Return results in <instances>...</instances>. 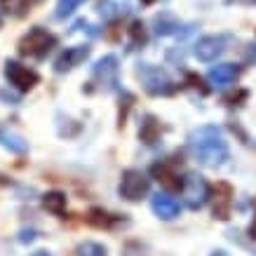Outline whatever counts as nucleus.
Here are the masks:
<instances>
[{
  "label": "nucleus",
  "mask_w": 256,
  "mask_h": 256,
  "mask_svg": "<svg viewBox=\"0 0 256 256\" xmlns=\"http://www.w3.org/2000/svg\"><path fill=\"white\" fill-rule=\"evenodd\" d=\"M42 207H45L50 214L54 216H62L66 212V195L62 190H50V193L42 195Z\"/></svg>",
  "instance_id": "obj_15"
},
{
  "label": "nucleus",
  "mask_w": 256,
  "mask_h": 256,
  "mask_svg": "<svg viewBox=\"0 0 256 256\" xmlns=\"http://www.w3.org/2000/svg\"><path fill=\"white\" fill-rule=\"evenodd\" d=\"M127 31H130V38H132V45L134 47L146 45V38H148V36H146V26H144V22H139V19H136V22H132Z\"/></svg>",
  "instance_id": "obj_21"
},
{
  "label": "nucleus",
  "mask_w": 256,
  "mask_h": 256,
  "mask_svg": "<svg viewBox=\"0 0 256 256\" xmlns=\"http://www.w3.org/2000/svg\"><path fill=\"white\" fill-rule=\"evenodd\" d=\"M0 26H2V16H0Z\"/></svg>",
  "instance_id": "obj_32"
},
{
  "label": "nucleus",
  "mask_w": 256,
  "mask_h": 256,
  "mask_svg": "<svg viewBox=\"0 0 256 256\" xmlns=\"http://www.w3.org/2000/svg\"><path fill=\"white\" fill-rule=\"evenodd\" d=\"M31 256H52V254H50V252H42V249H40V252H36V254H31Z\"/></svg>",
  "instance_id": "obj_29"
},
{
  "label": "nucleus",
  "mask_w": 256,
  "mask_h": 256,
  "mask_svg": "<svg viewBox=\"0 0 256 256\" xmlns=\"http://www.w3.org/2000/svg\"><path fill=\"white\" fill-rule=\"evenodd\" d=\"M181 198H184L188 210H202L210 202V184L204 181L202 174L188 172L186 176L181 178Z\"/></svg>",
  "instance_id": "obj_4"
},
{
  "label": "nucleus",
  "mask_w": 256,
  "mask_h": 256,
  "mask_svg": "<svg viewBox=\"0 0 256 256\" xmlns=\"http://www.w3.org/2000/svg\"><path fill=\"white\" fill-rule=\"evenodd\" d=\"M87 56H90V47H87V45L66 47L62 54L56 56L54 70H56V73H68V70H73L76 66H80V64L85 62Z\"/></svg>",
  "instance_id": "obj_11"
},
{
  "label": "nucleus",
  "mask_w": 256,
  "mask_h": 256,
  "mask_svg": "<svg viewBox=\"0 0 256 256\" xmlns=\"http://www.w3.org/2000/svg\"><path fill=\"white\" fill-rule=\"evenodd\" d=\"M160 136H162V124H160V120L153 116H146L139 127V139L144 141L146 146H153V144L160 141Z\"/></svg>",
  "instance_id": "obj_14"
},
{
  "label": "nucleus",
  "mask_w": 256,
  "mask_h": 256,
  "mask_svg": "<svg viewBox=\"0 0 256 256\" xmlns=\"http://www.w3.org/2000/svg\"><path fill=\"white\" fill-rule=\"evenodd\" d=\"M249 2H256V0H249Z\"/></svg>",
  "instance_id": "obj_33"
},
{
  "label": "nucleus",
  "mask_w": 256,
  "mask_h": 256,
  "mask_svg": "<svg viewBox=\"0 0 256 256\" xmlns=\"http://www.w3.org/2000/svg\"><path fill=\"white\" fill-rule=\"evenodd\" d=\"M136 78L141 80L144 90L150 96H170V94L176 92L174 80L160 66H153V64H139L136 66Z\"/></svg>",
  "instance_id": "obj_2"
},
{
  "label": "nucleus",
  "mask_w": 256,
  "mask_h": 256,
  "mask_svg": "<svg viewBox=\"0 0 256 256\" xmlns=\"http://www.w3.org/2000/svg\"><path fill=\"white\" fill-rule=\"evenodd\" d=\"M195 158L204 167H221L228 160V144L216 124H202L190 134Z\"/></svg>",
  "instance_id": "obj_1"
},
{
  "label": "nucleus",
  "mask_w": 256,
  "mask_h": 256,
  "mask_svg": "<svg viewBox=\"0 0 256 256\" xmlns=\"http://www.w3.org/2000/svg\"><path fill=\"white\" fill-rule=\"evenodd\" d=\"M178 22L172 14H158L156 16V31L158 36H170V33H176Z\"/></svg>",
  "instance_id": "obj_18"
},
{
  "label": "nucleus",
  "mask_w": 256,
  "mask_h": 256,
  "mask_svg": "<svg viewBox=\"0 0 256 256\" xmlns=\"http://www.w3.org/2000/svg\"><path fill=\"white\" fill-rule=\"evenodd\" d=\"M92 76H94V80L99 82V87H104V90H116L118 76H120L118 56L106 54L104 59H99L96 66H94V70H92Z\"/></svg>",
  "instance_id": "obj_9"
},
{
  "label": "nucleus",
  "mask_w": 256,
  "mask_h": 256,
  "mask_svg": "<svg viewBox=\"0 0 256 256\" xmlns=\"http://www.w3.org/2000/svg\"><path fill=\"white\" fill-rule=\"evenodd\" d=\"M210 200H212L214 218L228 221L230 218V210H233V188L228 186L226 181H218L214 188H210Z\"/></svg>",
  "instance_id": "obj_7"
},
{
  "label": "nucleus",
  "mask_w": 256,
  "mask_h": 256,
  "mask_svg": "<svg viewBox=\"0 0 256 256\" xmlns=\"http://www.w3.org/2000/svg\"><path fill=\"white\" fill-rule=\"evenodd\" d=\"M150 174H153L164 188H170V190L181 188V178H178V174L174 172V167H172L170 162H156L150 167Z\"/></svg>",
  "instance_id": "obj_13"
},
{
  "label": "nucleus",
  "mask_w": 256,
  "mask_h": 256,
  "mask_svg": "<svg viewBox=\"0 0 256 256\" xmlns=\"http://www.w3.org/2000/svg\"><path fill=\"white\" fill-rule=\"evenodd\" d=\"M0 146L8 148L10 153H16V156H24V153L28 150V144H26L22 136L10 134V132H2V130H0Z\"/></svg>",
  "instance_id": "obj_16"
},
{
  "label": "nucleus",
  "mask_w": 256,
  "mask_h": 256,
  "mask_svg": "<svg viewBox=\"0 0 256 256\" xmlns=\"http://www.w3.org/2000/svg\"><path fill=\"white\" fill-rule=\"evenodd\" d=\"M0 2H2V10L12 16H24L31 10V2H28V0H0Z\"/></svg>",
  "instance_id": "obj_19"
},
{
  "label": "nucleus",
  "mask_w": 256,
  "mask_h": 256,
  "mask_svg": "<svg viewBox=\"0 0 256 256\" xmlns=\"http://www.w3.org/2000/svg\"><path fill=\"white\" fill-rule=\"evenodd\" d=\"M87 224L96 226V228H110V226L116 224V216L108 214V212H104L101 207H94V210H90V214H87Z\"/></svg>",
  "instance_id": "obj_17"
},
{
  "label": "nucleus",
  "mask_w": 256,
  "mask_h": 256,
  "mask_svg": "<svg viewBox=\"0 0 256 256\" xmlns=\"http://www.w3.org/2000/svg\"><path fill=\"white\" fill-rule=\"evenodd\" d=\"M212 256H228V254H226V252H214Z\"/></svg>",
  "instance_id": "obj_30"
},
{
  "label": "nucleus",
  "mask_w": 256,
  "mask_h": 256,
  "mask_svg": "<svg viewBox=\"0 0 256 256\" xmlns=\"http://www.w3.org/2000/svg\"><path fill=\"white\" fill-rule=\"evenodd\" d=\"M19 240H22V242H33V240H36V230H24Z\"/></svg>",
  "instance_id": "obj_27"
},
{
  "label": "nucleus",
  "mask_w": 256,
  "mask_h": 256,
  "mask_svg": "<svg viewBox=\"0 0 256 256\" xmlns=\"http://www.w3.org/2000/svg\"><path fill=\"white\" fill-rule=\"evenodd\" d=\"M99 12L106 16V19H118V16H122L127 10H120V5L113 2V0H104V2L99 5Z\"/></svg>",
  "instance_id": "obj_23"
},
{
  "label": "nucleus",
  "mask_w": 256,
  "mask_h": 256,
  "mask_svg": "<svg viewBox=\"0 0 256 256\" xmlns=\"http://www.w3.org/2000/svg\"><path fill=\"white\" fill-rule=\"evenodd\" d=\"M244 64H249V66H256V42H252V45L244 50Z\"/></svg>",
  "instance_id": "obj_25"
},
{
  "label": "nucleus",
  "mask_w": 256,
  "mask_h": 256,
  "mask_svg": "<svg viewBox=\"0 0 256 256\" xmlns=\"http://www.w3.org/2000/svg\"><path fill=\"white\" fill-rule=\"evenodd\" d=\"M82 2H85V0H59V2H56V10H54V19H66V16H70Z\"/></svg>",
  "instance_id": "obj_20"
},
{
  "label": "nucleus",
  "mask_w": 256,
  "mask_h": 256,
  "mask_svg": "<svg viewBox=\"0 0 256 256\" xmlns=\"http://www.w3.org/2000/svg\"><path fill=\"white\" fill-rule=\"evenodd\" d=\"M186 80L190 82V87H195V90H200L202 94H207V92H210L207 87H202V78H200V76H195V73H188Z\"/></svg>",
  "instance_id": "obj_24"
},
{
  "label": "nucleus",
  "mask_w": 256,
  "mask_h": 256,
  "mask_svg": "<svg viewBox=\"0 0 256 256\" xmlns=\"http://www.w3.org/2000/svg\"><path fill=\"white\" fill-rule=\"evenodd\" d=\"M228 42H230V36H204L195 42V56L200 62H214L228 50Z\"/></svg>",
  "instance_id": "obj_8"
},
{
  "label": "nucleus",
  "mask_w": 256,
  "mask_h": 256,
  "mask_svg": "<svg viewBox=\"0 0 256 256\" xmlns=\"http://www.w3.org/2000/svg\"><path fill=\"white\" fill-rule=\"evenodd\" d=\"M150 210H153V214H156L158 218H162V221H172V218L178 216L181 204H178L170 193H156L153 195V200H150Z\"/></svg>",
  "instance_id": "obj_12"
},
{
  "label": "nucleus",
  "mask_w": 256,
  "mask_h": 256,
  "mask_svg": "<svg viewBox=\"0 0 256 256\" xmlns=\"http://www.w3.org/2000/svg\"><path fill=\"white\" fill-rule=\"evenodd\" d=\"M244 96H247V92H240L238 96H235V94H230V96H226V104H228V106H235V101L244 99Z\"/></svg>",
  "instance_id": "obj_26"
},
{
  "label": "nucleus",
  "mask_w": 256,
  "mask_h": 256,
  "mask_svg": "<svg viewBox=\"0 0 256 256\" xmlns=\"http://www.w3.org/2000/svg\"><path fill=\"white\" fill-rule=\"evenodd\" d=\"M120 198L130 202H139L141 198H146L150 190V178L141 170H124L122 178H120Z\"/></svg>",
  "instance_id": "obj_5"
},
{
  "label": "nucleus",
  "mask_w": 256,
  "mask_h": 256,
  "mask_svg": "<svg viewBox=\"0 0 256 256\" xmlns=\"http://www.w3.org/2000/svg\"><path fill=\"white\" fill-rule=\"evenodd\" d=\"M28 2H36V0H28Z\"/></svg>",
  "instance_id": "obj_34"
},
{
  "label": "nucleus",
  "mask_w": 256,
  "mask_h": 256,
  "mask_svg": "<svg viewBox=\"0 0 256 256\" xmlns=\"http://www.w3.org/2000/svg\"><path fill=\"white\" fill-rule=\"evenodd\" d=\"M5 78L10 80V85L14 87L16 92H31L33 87L38 85L40 76L36 73L33 68L28 66H24L22 62H14V59H10L5 64Z\"/></svg>",
  "instance_id": "obj_6"
},
{
  "label": "nucleus",
  "mask_w": 256,
  "mask_h": 256,
  "mask_svg": "<svg viewBox=\"0 0 256 256\" xmlns=\"http://www.w3.org/2000/svg\"><path fill=\"white\" fill-rule=\"evenodd\" d=\"M238 78H240V66L238 64H216L207 73V80H210V85L214 90H226V87L233 85Z\"/></svg>",
  "instance_id": "obj_10"
},
{
  "label": "nucleus",
  "mask_w": 256,
  "mask_h": 256,
  "mask_svg": "<svg viewBox=\"0 0 256 256\" xmlns=\"http://www.w3.org/2000/svg\"><path fill=\"white\" fill-rule=\"evenodd\" d=\"M141 2H144V5H150V2H156V0H141Z\"/></svg>",
  "instance_id": "obj_31"
},
{
  "label": "nucleus",
  "mask_w": 256,
  "mask_h": 256,
  "mask_svg": "<svg viewBox=\"0 0 256 256\" xmlns=\"http://www.w3.org/2000/svg\"><path fill=\"white\" fill-rule=\"evenodd\" d=\"M52 47H56V36H52L42 26H33L19 40V52L24 56H31V59H45L52 52Z\"/></svg>",
  "instance_id": "obj_3"
},
{
  "label": "nucleus",
  "mask_w": 256,
  "mask_h": 256,
  "mask_svg": "<svg viewBox=\"0 0 256 256\" xmlns=\"http://www.w3.org/2000/svg\"><path fill=\"white\" fill-rule=\"evenodd\" d=\"M76 254L78 256H108L104 244H99V242H90V240L82 242V244H78Z\"/></svg>",
  "instance_id": "obj_22"
},
{
  "label": "nucleus",
  "mask_w": 256,
  "mask_h": 256,
  "mask_svg": "<svg viewBox=\"0 0 256 256\" xmlns=\"http://www.w3.org/2000/svg\"><path fill=\"white\" fill-rule=\"evenodd\" d=\"M249 238L256 240V202H254V221H252V226H249Z\"/></svg>",
  "instance_id": "obj_28"
}]
</instances>
